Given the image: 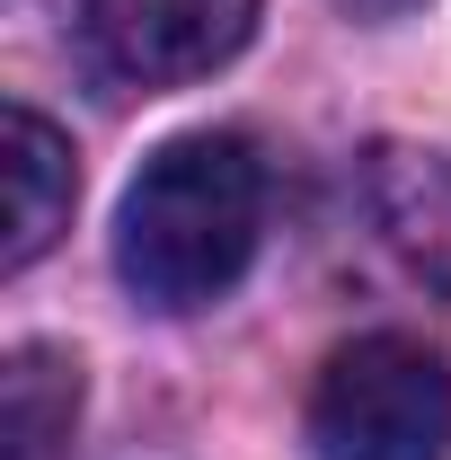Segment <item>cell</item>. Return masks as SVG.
Returning a JSON list of instances; mask_svg holds the SVG:
<instances>
[{
	"instance_id": "obj_1",
	"label": "cell",
	"mask_w": 451,
	"mask_h": 460,
	"mask_svg": "<svg viewBox=\"0 0 451 460\" xmlns=\"http://www.w3.org/2000/svg\"><path fill=\"white\" fill-rule=\"evenodd\" d=\"M266 230V160L239 133H177L160 142L115 213V275L151 310L222 301Z\"/></svg>"
},
{
	"instance_id": "obj_2",
	"label": "cell",
	"mask_w": 451,
	"mask_h": 460,
	"mask_svg": "<svg viewBox=\"0 0 451 460\" xmlns=\"http://www.w3.org/2000/svg\"><path fill=\"white\" fill-rule=\"evenodd\" d=\"M319 460H451V363L434 345L372 328L328 354L310 390Z\"/></svg>"
},
{
	"instance_id": "obj_3",
	"label": "cell",
	"mask_w": 451,
	"mask_h": 460,
	"mask_svg": "<svg viewBox=\"0 0 451 460\" xmlns=\"http://www.w3.org/2000/svg\"><path fill=\"white\" fill-rule=\"evenodd\" d=\"M80 36L107 80L124 89H177L222 71L257 36V0H89Z\"/></svg>"
},
{
	"instance_id": "obj_4",
	"label": "cell",
	"mask_w": 451,
	"mask_h": 460,
	"mask_svg": "<svg viewBox=\"0 0 451 460\" xmlns=\"http://www.w3.org/2000/svg\"><path fill=\"white\" fill-rule=\"evenodd\" d=\"M0 195H9V239H0V266H36L45 248L71 222V195H80V169H71V142L36 107L0 115Z\"/></svg>"
},
{
	"instance_id": "obj_5",
	"label": "cell",
	"mask_w": 451,
	"mask_h": 460,
	"mask_svg": "<svg viewBox=\"0 0 451 460\" xmlns=\"http://www.w3.org/2000/svg\"><path fill=\"white\" fill-rule=\"evenodd\" d=\"M80 416V363L54 345H18L0 372V443L9 460H54Z\"/></svg>"
},
{
	"instance_id": "obj_6",
	"label": "cell",
	"mask_w": 451,
	"mask_h": 460,
	"mask_svg": "<svg viewBox=\"0 0 451 460\" xmlns=\"http://www.w3.org/2000/svg\"><path fill=\"white\" fill-rule=\"evenodd\" d=\"M337 9H354V18H407V9H425V0H337Z\"/></svg>"
}]
</instances>
